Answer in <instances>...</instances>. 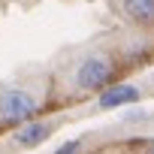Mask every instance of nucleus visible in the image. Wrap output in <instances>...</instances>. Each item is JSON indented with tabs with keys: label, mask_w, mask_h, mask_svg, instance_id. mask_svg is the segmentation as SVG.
Returning a JSON list of instances; mask_svg holds the SVG:
<instances>
[{
	"label": "nucleus",
	"mask_w": 154,
	"mask_h": 154,
	"mask_svg": "<svg viewBox=\"0 0 154 154\" xmlns=\"http://www.w3.org/2000/svg\"><path fill=\"white\" fill-rule=\"evenodd\" d=\"M115 79V60L112 54L106 51H94V54H85L79 63H75L69 82L75 91H100L103 85H109Z\"/></svg>",
	"instance_id": "nucleus-1"
},
{
	"label": "nucleus",
	"mask_w": 154,
	"mask_h": 154,
	"mask_svg": "<svg viewBox=\"0 0 154 154\" xmlns=\"http://www.w3.org/2000/svg\"><path fill=\"white\" fill-rule=\"evenodd\" d=\"M39 112V103L24 88H0V124H30Z\"/></svg>",
	"instance_id": "nucleus-2"
},
{
	"label": "nucleus",
	"mask_w": 154,
	"mask_h": 154,
	"mask_svg": "<svg viewBox=\"0 0 154 154\" xmlns=\"http://www.w3.org/2000/svg\"><path fill=\"white\" fill-rule=\"evenodd\" d=\"M54 121H30L27 127H18L15 133H12V142L18 145V148H36L39 142H45L51 133H54Z\"/></svg>",
	"instance_id": "nucleus-3"
},
{
	"label": "nucleus",
	"mask_w": 154,
	"mask_h": 154,
	"mask_svg": "<svg viewBox=\"0 0 154 154\" xmlns=\"http://www.w3.org/2000/svg\"><path fill=\"white\" fill-rule=\"evenodd\" d=\"M115 6L136 24H154V0H115Z\"/></svg>",
	"instance_id": "nucleus-4"
},
{
	"label": "nucleus",
	"mask_w": 154,
	"mask_h": 154,
	"mask_svg": "<svg viewBox=\"0 0 154 154\" xmlns=\"http://www.w3.org/2000/svg\"><path fill=\"white\" fill-rule=\"evenodd\" d=\"M139 100V88L136 85H112L100 94V106L103 109H118V106H127V103H136Z\"/></svg>",
	"instance_id": "nucleus-5"
},
{
	"label": "nucleus",
	"mask_w": 154,
	"mask_h": 154,
	"mask_svg": "<svg viewBox=\"0 0 154 154\" xmlns=\"http://www.w3.org/2000/svg\"><path fill=\"white\" fill-rule=\"evenodd\" d=\"M82 151V139H72V142H63L54 154H79Z\"/></svg>",
	"instance_id": "nucleus-6"
},
{
	"label": "nucleus",
	"mask_w": 154,
	"mask_h": 154,
	"mask_svg": "<svg viewBox=\"0 0 154 154\" xmlns=\"http://www.w3.org/2000/svg\"><path fill=\"white\" fill-rule=\"evenodd\" d=\"M145 154H154V139H151V142L145 145Z\"/></svg>",
	"instance_id": "nucleus-7"
}]
</instances>
